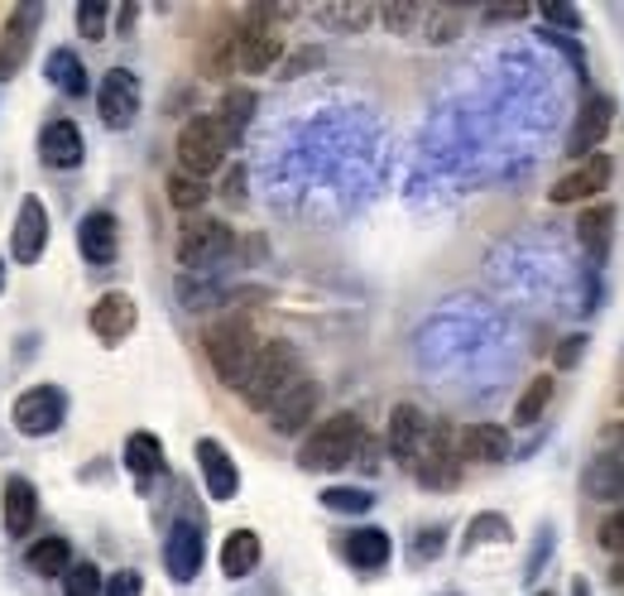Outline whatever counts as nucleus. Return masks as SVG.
<instances>
[{
  "mask_svg": "<svg viewBox=\"0 0 624 596\" xmlns=\"http://www.w3.org/2000/svg\"><path fill=\"white\" fill-rule=\"evenodd\" d=\"M259 346H265V342L255 337V327L245 323V317H222V323H212L207 332H202V352H207L216 381L231 385V390L245 385V375H250Z\"/></svg>",
  "mask_w": 624,
  "mask_h": 596,
  "instance_id": "1",
  "label": "nucleus"
},
{
  "mask_svg": "<svg viewBox=\"0 0 624 596\" xmlns=\"http://www.w3.org/2000/svg\"><path fill=\"white\" fill-rule=\"evenodd\" d=\"M360 447H366V424L351 414V410H341V414H331L323 418L308 438H303L298 447V467L303 472H337L346 467Z\"/></svg>",
  "mask_w": 624,
  "mask_h": 596,
  "instance_id": "2",
  "label": "nucleus"
},
{
  "mask_svg": "<svg viewBox=\"0 0 624 596\" xmlns=\"http://www.w3.org/2000/svg\"><path fill=\"white\" fill-rule=\"evenodd\" d=\"M298 375H303V361H298L294 346L288 342H265L259 346V356H255V366H250V375H245V385H241V400L250 404V410L269 414V404L279 400Z\"/></svg>",
  "mask_w": 624,
  "mask_h": 596,
  "instance_id": "3",
  "label": "nucleus"
},
{
  "mask_svg": "<svg viewBox=\"0 0 624 596\" xmlns=\"http://www.w3.org/2000/svg\"><path fill=\"white\" fill-rule=\"evenodd\" d=\"M413 476L428 491H447V486L461 482V447H457V428L452 424H442L438 418V424L428 428V438H423V447H418V457H413Z\"/></svg>",
  "mask_w": 624,
  "mask_h": 596,
  "instance_id": "4",
  "label": "nucleus"
},
{
  "mask_svg": "<svg viewBox=\"0 0 624 596\" xmlns=\"http://www.w3.org/2000/svg\"><path fill=\"white\" fill-rule=\"evenodd\" d=\"M226 150L231 144L222 135V125H216V115H193V121L183 125V135H178V169L207 183V173L222 169Z\"/></svg>",
  "mask_w": 624,
  "mask_h": 596,
  "instance_id": "5",
  "label": "nucleus"
},
{
  "mask_svg": "<svg viewBox=\"0 0 624 596\" xmlns=\"http://www.w3.org/2000/svg\"><path fill=\"white\" fill-rule=\"evenodd\" d=\"M68 414V395L58 385H34L24 390L20 400H14V428L24 433V438H49V433H58V424H63Z\"/></svg>",
  "mask_w": 624,
  "mask_h": 596,
  "instance_id": "6",
  "label": "nucleus"
},
{
  "mask_svg": "<svg viewBox=\"0 0 624 596\" xmlns=\"http://www.w3.org/2000/svg\"><path fill=\"white\" fill-rule=\"evenodd\" d=\"M615 125V101L605 92H586L582 111H576V121L567 130V154L572 159H591L605 144V135H611Z\"/></svg>",
  "mask_w": 624,
  "mask_h": 596,
  "instance_id": "7",
  "label": "nucleus"
},
{
  "mask_svg": "<svg viewBox=\"0 0 624 596\" xmlns=\"http://www.w3.org/2000/svg\"><path fill=\"white\" fill-rule=\"evenodd\" d=\"M611 179H615V159H611V154H591V159H582L576 169L562 173V179L548 188V198H553L557 208H567V202H586V198L605 193V188H611Z\"/></svg>",
  "mask_w": 624,
  "mask_h": 596,
  "instance_id": "8",
  "label": "nucleus"
},
{
  "mask_svg": "<svg viewBox=\"0 0 624 596\" xmlns=\"http://www.w3.org/2000/svg\"><path fill=\"white\" fill-rule=\"evenodd\" d=\"M96 111L101 121H106L111 130H125L130 121H135L140 111V78L130 68H111L106 78H101L96 87Z\"/></svg>",
  "mask_w": 624,
  "mask_h": 596,
  "instance_id": "9",
  "label": "nucleus"
},
{
  "mask_svg": "<svg viewBox=\"0 0 624 596\" xmlns=\"http://www.w3.org/2000/svg\"><path fill=\"white\" fill-rule=\"evenodd\" d=\"M39 20H43V6H14L6 29H0V82H10L14 72L24 68L29 58V43L39 34Z\"/></svg>",
  "mask_w": 624,
  "mask_h": 596,
  "instance_id": "10",
  "label": "nucleus"
},
{
  "mask_svg": "<svg viewBox=\"0 0 624 596\" xmlns=\"http://www.w3.org/2000/svg\"><path fill=\"white\" fill-rule=\"evenodd\" d=\"M284 58V34L274 24H236V72H269Z\"/></svg>",
  "mask_w": 624,
  "mask_h": 596,
  "instance_id": "11",
  "label": "nucleus"
},
{
  "mask_svg": "<svg viewBox=\"0 0 624 596\" xmlns=\"http://www.w3.org/2000/svg\"><path fill=\"white\" fill-rule=\"evenodd\" d=\"M231 226L226 222H193V226H183V236H178V265L183 270H207L216 265L226 251H231Z\"/></svg>",
  "mask_w": 624,
  "mask_h": 596,
  "instance_id": "12",
  "label": "nucleus"
},
{
  "mask_svg": "<svg viewBox=\"0 0 624 596\" xmlns=\"http://www.w3.org/2000/svg\"><path fill=\"white\" fill-rule=\"evenodd\" d=\"M135 323H140V309H135V299H130V294H121V289L101 294V299L92 303V313H86V327H92L106 346L125 342L130 332H135Z\"/></svg>",
  "mask_w": 624,
  "mask_h": 596,
  "instance_id": "13",
  "label": "nucleus"
},
{
  "mask_svg": "<svg viewBox=\"0 0 624 596\" xmlns=\"http://www.w3.org/2000/svg\"><path fill=\"white\" fill-rule=\"evenodd\" d=\"M317 400H323V390H317V381H313L308 371H303L298 381L269 404V424H274V433H298V428H308V418L317 414Z\"/></svg>",
  "mask_w": 624,
  "mask_h": 596,
  "instance_id": "14",
  "label": "nucleus"
},
{
  "mask_svg": "<svg viewBox=\"0 0 624 596\" xmlns=\"http://www.w3.org/2000/svg\"><path fill=\"white\" fill-rule=\"evenodd\" d=\"M202 558H207V539H202V525L197 519H178L168 529V544H164V563L173 573V583H193L202 573Z\"/></svg>",
  "mask_w": 624,
  "mask_h": 596,
  "instance_id": "15",
  "label": "nucleus"
},
{
  "mask_svg": "<svg viewBox=\"0 0 624 596\" xmlns=\"http://www.w3.org/2000/svg\"><path fill=\"white\" fill-rule=\"evenodd\" d=\"M49 245V212H43L39 198H24L20 212H14V226H10V255L14 265H34Z\"/></svg>",
  "mask_w": 624,
  "mask_h": 596,
  "instance_id": "16",
  "label": "nucleus"
},
{
  "mask_svg": "<svg viewBox=\"0 0 624 596\" xmlns=\"http://www.w3.org/2000/svg\"><path fill=\"white\" fill-rule=\"evenodd\" d=\"M78 251H82L86 265H96V270L115 265V251H121V226H115L111 212H86L82 216V222H78Z\"/></svg>",
  "mask_w": 624,
  "mask_h": 596,
  "instance_id": "17",
  "label": "nucleus"
},
{
  "mask_svg": "<svg viewBox=\"0 0 624 596\" xmlns=\"http://www.w3.org/2000/svg\"><path fill=\"white\" fill-rule=\"evenodd\" d=\"M197 472H202V486H207L212 501H236L241 472H236V462H231V453L216 438L197 443Z\"/></svg>",
  "mask_w": 624,
  "mask_h": 596,
  "instance_id": "18",
  "label": "nucleus"
},
{
  "mask_svg": "<svg viewBox=\"0 0 624 596\" xmlns=\"http://www.w3.org/2000/svg\"><path fill=\"white\" fill-rule=\"evenodd\" d=\"M428 428H432V418L418 410V404H395V414H389V453H395L403 467H413Z\"/></svg>",
  "mask_w": 624,
  "mask_h": 596,
  "instance_id": "19",
  "label": "nucleus"
},
{
  "mask_svg": "<svg viewBox=\"0 0 624 596\" xmlns=\"http://www.w3.org/2000/svg\"><path fill=\"white\" fill-rule=\"evenodd\" d=\"M457 447H461V462H490V467H500V462H510L514 443H510V428L500 424H471L457 433Z\"/></svg>",
  "mask_w": 624,
  "mask_h": 596,
  "instance_id": "20",
  "label": "nucleus"
},
{
  "mask_svg": "<svg viewBox=\"0 0 624 596\" xmlns=\"http://www.w3.org/2000/svg\"><path fill=\"white\" fill-rule=\"evenodd\" d=\"M39 154H43V164L49 169H78L82 154H86L82 130L72 121H49L43 125V135H39Z\"/></svg>",
  "mask_w": 624,
  "mask_h": 596,
  "instance_id": "21",
  "label": "nucleus"
},
{
  "mask_svg": "<svg viewBox=\"0 0 624 596\" xmlns=\"http://www.w3.org/2000/svg\"><path fill=\"white\" fill-rule=\"evenodd\" d=\"M341 554H346V563H351V568H360V573H380L385 563H389V554H395V544H389L385 529L366 525V529H351V534H346Z\"/></svg>",
  "mask_w": 624,
  "mask_h": 596,
  "instance_id": "22",
  "label": "nucleus"
},
{
  "mask_svg": "<svg viewBox=\"0 0 624 596\" xmlns=\"http://www.w3.org/2000/svg\"><path fill=\"white\" fill-rule=\"evenodd\" d=\"M125 472L135 476L140 486H150L154 476H164V443L154 433H130L125 438Z\"/></svg>",
  "mask_w": 624,
  "mask_h": 596,
  "instance_id": "23",
  "label": "nucleus"
},
{
  "mask_svg": "<svg viewBox=\"0 0 624 596\" xmlns=\"http://www.w3.org/2000/svg\"><path fill=\"white\" fill-rule=\"evenodd\" d=\"M39 519V491L24 482V476H10L6 482V529L20 539V534L34 529Z\"/></svg>",
  "mask_w": 624,
  "mask_h": 596,
  "instance_id": "24",
  "label": "nucleus"
},
{
  "mask_svg": "<svg viewBox=\"0 0 624 596\" xmlns=\"http://www.w3.org/2000/svg\"><path fill=\"white\" fill-rule=\"evenodd\" d=\"M611 236H615V212L611 208L582 212V222H576V241H582V251H586L591 265H601V260L611 255Z\"/></svg>",
  "mask_w": 624,
  "mask_h": 596,
  "instance_id": "25",
  "label": "nucleus"
},
{
  "mask_svg": "<svg viewBox=\"0 0 624 596\" xmlns=\"http://www.w3.org/2000/svg\"><path fill=\"white\" fill-rule=\"evenodd\" d=\"M250 121H255V92L250 87H231V92L222 97V107H216V125H222L226 144H241Z\"/></svg>",
  "mask_w": 624,
  "mask_h": 596,
  "instance_id": "26",
  "label": "nucleus"
},
{
  "mask_svg": "<svg viewBox=\"0 0 624 596\" xmlns=\"http://www.w3.org/2000/svg\"><path fill=\"white\" fill-rule=\"evenodd\" d=\"M259 534L255 529H236V534H226V544H222V573L226 577H250L259 568Z\"/></svg>",
  "mask_w": 624,
  "mask_h": 596,
  "instance_id": "27",
  "label": "nucleus"
},
{
  "mask_svg": "<svg viewBox=\"0 0 624 596\" xmlns=\"http://www.w3.org/2000/svg\"><path fill=\"white\" fill-rule=\"evenodd\" d=\"M586 496L596 501H624V447H615L611 457H596L586 472Z\"/></svg>",
  "mask_w": 624,
  "mask_h": 596,
  "instance_id": "28",
  "label": "nucleus"
},
{
  "mask_svg": "<svg viewBox=\"0 0 624 596\" xmlns=\"http://www.w3.org/2000/svg\"><path fill=\"white\" fill-rule=\"evenodd\" d=\"M49 82L58 87V92H68V97H86V68H82V58L72 53V49H53L49 53Z\"/></svg>",
  "mask_w": 624,
  "mask_h": 596,
  "instance_id": "29",
  "label": "nucleus"
},
{
  "mask_svg": "<svg viewBox=\"0 0 624 596\" xmlns=\"http://www.w3.org/2000/svg\"><path fill=\"white\" fill-rule=\"evenodd\" d=\"M29 573H39V577H63L72 568V548L68 539H58V534H49V539H39L34 548H29Z\"/></svg>",
  "mask_w": 624,
  "mask_h": 596,
  "instance_id": "30",
  "label": "nucleus"
},
{
  "mask_svg": "<svg viewBox=\"0 0 624 596\" xmlns=\"http://www.w3.org/2000/svg\"><path fill=\"white\" fill-rule=\"evenodd\" d=\"M553 390H557V381L553 375H533L529 381V390L519 395V404H514V424L519 428H529V424H539L543 418V410L553 404Z\"/></svg>",
  "mask_w": 624,
  "mask_h": 596,
  "instance_id": "31",
  "label": "nucleus"
},
{
  "mask_svg": "<svg viewBox=\"0 0 624 596\" xmlns=\"http://www.w3.org/2000/svg\"><path fill=\"white\" fill-rule=\"evenodd\" d=\"M202 72H207V78L236 72V29H216L207 39V49H202Z\"/></svg>",
  "mask_w": 624,
  "mask_h": 596,
  "instance_id": "32",
  "label": "nucleus"
},
{
  "mask_svg": "<svg viewBox=\"0 0 624 596\" xmlns=\"http://www.w3.org/2000/svg\"><path fill=\"white\" fill-rule=\"evenodd\" d=\"M461 20H467V14L452 10V6H423V24H418V34H423L428 43H452L461 34Z\"/></svg>",
  "mask_w": 624,
  "mask_h": 596,
  "instance_id": "33",
  "label": "nucleus"
},
{
  "mask_svg": "<svg viewBox=\"0 0 624 596\" xmlns=\"http://www.w3.org/2000/svg\"><path fill=\"white\" fill-rule=\"evenodd\" d=\"M207 193H212V188L202 183V179H193V173H183V169L168 173V202L178 212H197L202 202H207Z\"/></svg>",
  "mask_w": 624,
  "mask_h": 596,
  "instance_id": "34",
  "label": "nucleus"
},
{
  "mask_svg": "<svg viewBox=\"0 0 624 596\" xmlns=\"http://www.w3.org/2000/svg\"><path fill=\"white\" fill-rule=\"evenodd\" d=\"M375 14H380L375 6H317V20L331 24V29H346V34H360Z\"/></svg>",
  "mask_w": 624,
  "mask_h": 596,
  "instance_id": "35",
  "label": "nucleus"
},
{
  "mask_svg": "<svg viewBox=\"0 0 624 596\" xmlns=\"http://www.w3.org/2000/svg\"><path fill=\"white\" fill-rule=\"evenodd\" d=\"M514 539V525L504 515H475L471 519V534H467V548H481V544H510Z\"/></svg>",
  "mask_w": 624,
  "mask_h": 596,
  "instance_id": "36",
  "label": "nucleus"
},
{
  "mask_svg": "<svg viewBox=\"0 0 624 596\" xmlns=\"http://www.w3.org/2000/svg\"><path fill=\"white\" fill-rule=\"evenodd\" d=\"M323 505H327V511H337V515H366L375 505V496H370V491H360V486H327Z\"/></svg>",
  "mask_w": 624,
  "mask_h": 596,
  "instance_id": "37",
  "label": "nucleus"
},
{
  "mask_svg": "<svg viewBox=\"0 0 624 596\" xmlns=\"http://www.w3.org/2000/svg\"><path fill=\"white\" fill-rule=\"evenodd\" d=\"M106 583H101V568L96 563H72L63 573V596H101Z\"/></svg>",
  "mask_w": 624,
  "mask_h": 596,
  "instance_id": "38",
  "label": "nucleus"
},
{
  "mask_svg": "<svg viewBox=\"0 0 624 596\" xmlns=\"http://www.w3.org/2000/svg\"><path fill=\"white\" fill-rule=\"evenodd\" d=\"M111 6H106V0H82V6H78V29H82V39H106V20H111Z\"/></svg>",
  "mask_w": 624,
  "mask_h": 596,
  "instance_id": "39",
  "label": "nucleus"
},
{
  "mask_svg": "<svg viewBox=\"0 0 624 596\" xmlns=\"http://www.w3.org/2000/svg\"><path fill=\"white\" fill-rule=\"evenodd\" d=\"M596 544L605 548V554L624 558V505H620V511H611V515L601 519V529H596Z\"/></svg>",
  "mask_w": 624,
  "mask_h": 596,
  "instance_id": "40",
  "label": "nucleus"
},
{
  "mask_svg": "<svg viewBox=\"0 0 624 596\" xmlns=\"http://www.w3.org/2000/svg\"><path fill=\"white\" fill-rule=\"evenodd\" d=\"M380 20L395 29V34H413V29L423 24V6H385Z\"/></svg>",
  "mask_w": 624,
  "mask_h": 596,
  "instance_id": "41",
  "label": "nucleus"
},
{
  "mask_svg": "<svg viewBox=\"0 0 624 596\" xmlns=\"http://www.w3.org/2000/svg\"><path fill=\"white\" fill-rule=\"evenodd\" d=\"M582 356H586V332H572V337H562V342H557V352H553V361H557L562 371H572Z\"/></svg>",
  "mask_w": 624,
  "mask_h": 596,
  "instance_id": "42",
  "label": "nucleus"
},
{
  "mask_svg": "<svg viewBox=\"0 0 624 596\" xmlns=\"http://www.w3.org/2000/svg\"><path fill=\"white\" fill-rule=\"evenodd\" d=\"M140 592H144V577L135 568H121V573H111V583L101 596H140Z\"/></svg>",
  "mask_w": 624,
  "mask_h": 596,
  "instance_id": "43",
  "label": "nucleus"
},
{
  "mask_svg": "<svg viewBox=\"0 0 624 596\" xmlns=\"http://www.w3.org/2000/svg\"><path fill=\"white\" fill-rule=\"evenodd\" d=\"M543 20L557 24V29H582V10H576V6H557V0H553V6H543Z\"/></svg>",
  "mask_w": 624,
  "mask_h": 596,
  "instance_id": "44",
  "label": "nucleus"
},
{
  "mask_svg": "<svg viewBox=\"0 0 624 596\" xmlns=\"http://www.w3.org/2000/svg\"><path fill=\"white\" fill-rule=\"evenodd\" d=\"M442 544H447V529H442V525H432V529H423V539L413 544V558H423V563H428V558H438V554H442Z\"/></svg>",
  "mask_w": 624,
  "mask_h": 596,
  "instance_id": "45",
  "label": "nucleus"
},
{
  "mask_svg": "<svg viewBox=\"0 0 624 596\" xmlns=\"http://www.w3.org/2000/svg\"><path fill=\"white\" fill-rule=\"evenodd\" d=\"M548 554H553V529H543V534H539V548H533V558L524 563V573H529V577H539V573H543V563H548Z\"/></svg>",
  "mask_w": 624,
  "mask_h": 596,
  "instance_id": "46",
  "label": "nucleus"
},
{
  "mask_svg": "<svg viewBox=\"0 0 624 596\" xmlns=\"http://www.w3.org/2000/svg\"><path fill=\"white\" fill-rule=\"evenodd\" d=\"M226 202H245V169L226 173Z\"/></svg>",
  "mask_w": 624,
  "mask_h": 596,
  "instance_id": "47",
  "label": "nucleus"
},
{
  "mask_svg": "<svg viewBox=\"0 0 624 596\" xmlns=\"http://www.w3.org/2000/svg\"><path fill=\"white\" fill-rule=\"evenodd\" d=\"M529 6H490L485 10V20H524Z\"/></svg>",
  "mask_w": 624,
  "mask_h": 596,
  "instance_id": "48",
  "label": "nucleus"
},
{
  "mask_svg": "<svg viewBox=\"0 0 624 596\" xmlns=\"http://www.w3.org/2000/svg\"><path fill=\"white\" fill-rule=\"evenodd\" d=\"M317 58H323V53H298V58H288V63H284V78H298V72L308 68V63H317Z\"/></svg>",
  "mask_w": 624,
  "mask_h": 596,
  "instance_id": "49",
  "label": "nucleus"
},
{
  "mask_svg": "<svg viewBox=\"0 0 624 596\" xmlns=\"http://www.w3.org/2000/svg\"><path fill=\"white\" fill-rule=\"evenodd\" d=\"M135 6H121V10H115V20H121V29H125V34H130V24H135Z\"/></svg>",
  "mask_w": 624,
  "mask_h": 596,
  "instance_id": "50",
  "label": "nucleus"
},
{
  "mask_svg": "<svg viewBox=\"0 0 624 596\" xmlns=\"http://www.w3.org/2000/svg\"><path fill=\"white\" fill-rule=\"evenodd\" d=\"M605 438H611V447H624V424H615L611 433H605Z\"/></svg>",
  "mask_w": 624,
  "mask_h": 596,
  "instance_id": "51",
  "label": "nucleus"
},
{
  "mask_svg": "<svg viewBox=\"0 0 624 596\" xmlns=\"http://www.w3.org/2000/svg\"><path fill=\"white\" fill-rule=\"evenodd\" d=\"M572 596H591V587L582 583V577H576V583H572Z\"/></svg>",
  "mask_w": 624,
  "mask_h": 596,
  "instance_id": "52",
  "label": "nucleus"
},
{
  "mask_svg": "<svg viewBox=\"0 0 624 596\" xmlns=\"http://www.w3.org/2000/svg\"><path fill=\"white\" fill-rule=\"evenodd\" d=\"M0 289H6V260H0Z\"/></svg>",
  "mask_w": 624,
  "mask_h": 596,
  "instance_id": "53",
  "label": "nucleus"
},
{
  "mask_svg": "<svg viewBox=\"0 0 624 596\" xmlns=\"http://www.w3.org/2000/svg\"><path fill=\"white\" fill-rule=\"evenodd\" d=\"M533 596H557V592H533Z\"/></svg>",
  "mask_w": 624,
  "mask_h": 596,
  "instance_id": "54",
  "label": "nucleus"
},
{
  "mask_svg": "<svg viewBox=\"0 0 624 596\" xmlns=\"http://www.w3.org/2000/svg\"><path fill=\"white\" fill-rule=\"evenodd\" d=\"M620 410H624V390H620Z\"/></svg>",
  "mask_w": 624,
  "mask_h": 596,
  "instance_id": "55",
  "label": "nucleus"
}]
</instances>
